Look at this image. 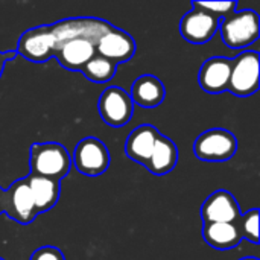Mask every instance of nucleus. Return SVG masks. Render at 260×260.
<instances>
[{
    "instance_id": "obj_1",
    "label": "nucleus",
    "mask_w": 260,
    "mask_h": 260,
    "mask_svg": "<svg viewBox=\"0 0 260 260\" xmlns=\"http://www.w3.org/2000/svg\"><path fill=\"white\" fill-rule=\"evenodd\" d=\"M221 38L230 49H244L257 41L260 35L259 14L253 9L236 11L219 20Z\"/></svg>"
},
{
    "instance_id": "obj_2",
    "label": "nucleus",
    "mask_w": 260,
    "mask_h": 260,
    "mask_svg": "<svg viewBox=\"0 0 260 260\" xmlns=\"http://www.w3.org/2000/svg\"><path fill=\"white\" fill-rule=\"evenodd\" d=\"M72 168V157L67 149L53 142L34 143L30 148V169L34 175L59 181Z\"/></svg>"
},
{
    "instance_id": "obj_3",
    "label": "nucleus",
    "mask_w": 260,
    "mask_h": 260,
    "mask_svg": "<svg viewBox=\"0 0 260 260\" xmlns=\"http://www.w3.org/2000/svg\"><path fill=\"white\" fill-rule=\"evenodd\" d=\"M259 62L260 56L256 50H245L236 58H232L227 91L239 98H248L254 94L259 88Z\"/></svg>"
},
{
    "instance_id": "obj_4",
    "label": "nucleus",
    "mask_w": 260,
    "mask_h": 260,
    "mask_svg": "<svg viewBox=\"0 0 260 260\" xmlns=\"http://www.w3.org/2000/svg\"><path fill=\"white\" fill-rule=\"evenodd\" d=\"M236 151V137L224 128L207 129L200 134L193 143V152L203 161H227Z\"/></svg>"
},
{
    "instance_id": "obj_5",
    "label": "nucleus",
    "mask_w": 260,
    "mask_h": 260,
    "mask_svg": "<svg viewBox=\"0 0 260 260\" xmlns=\"http://www.w3.org/2000/svg\"><path fill=\"white\" fill-rule=\"evenodd\" d=\"M107 20L94 17H72L59 20L50 24L52 34L56 40V44H61L69 40L84 38L96 44V41L111 27Z\"/></svg>"
},
{
    "instance_id": "obj_6",
    "label": "nucleus",
    "mask_w": 260,
    "mask_h": 260,
    "mask_svg": "<svg viewBox=\"0 0 260 260\" xmlns=\"http://www.w3.org/2000/svg\"><path fill=\"white\" fill-rule=\"evenodd\" d=\"M72 161L82 175L98 177L107 172L110 166V152L102 140L85 137L76 145Z\"/></svg>"
},
{
    "instance_id": "obj_7",
    "label": "nucleus",
    "mask_w": 260,
    "mask_h": 260,
    "mask_svg": "<svg viewBox=\"0 0 260 260\" xmlns=\"http://www.w3.org/2000/svg\"><path fill=\"white\" fill-rule=\"evenodd\" d=\"M98 110L102 120L114 128L126 125L134 113V102L123 88L108 87L99 98Z\"/></svg>"
},
{
    "instance_id": "obj_8",
    "label": "nucleus",
    "mask_w": 260,
    "mask_h": 260,
    "mask_svg": "<svg viewBox=\"0 0 260 260\" xmlns=\"http://www.w3.org/2000/svg\"><path fill=\"white\" fill-rule=\"evenodd\" d=\"M3 213L23 225L30 224L38 215L26 178L14 181L9 189L3 192Z\"/></svg>"
},
{
    "instance_id": "obj_9",
    "label": "nucleus",
    "mask_w": 260,
    "mask_h": 260,
    "mask_svg": "<svg viewBox=\"0 0 260 260\" xmlns=\"http://www.w3.org/2000/svg\"><path fill=\"white\" fill-rule=\"evenodd\" d=\"M56 46L58 44L52 34L50 24L38 26L23 32L18 40V47L15 53L32 62H46L53 56Z\"/></svg>"
},
{
    "instance_id": "obj_10",
    "label": "nucleus",
    "mask_w": 260,
    "mask_h": 260,
    "mask_svg": "<svg viewBox=\"0 0 260 260\" xmlns=\"http://www.w3.org/2000/svg\"><path fill=\"white\" fill-rule=\"evenodd\" d=\"M218 27L219 18L195 5H192V9L184 14L180 21L181 37L192 44H204L210 41L218 32Z\"/></svg>"
},
{
    "instance_id": "obj_11",
    "label": "nucleus",
    "mask_w": 260,
    "mask_h": 260,
    "mask_svg": "<svg viewBox=\"0 0 260 260\" xmlns=\"http://www.w3.org/2000/svg\"><path fill=\"white\" fill-rule=\"evenodd\" d=\"M136 53V41L134 38L119 29L111 26L98 41H96V55L104 56L114 64H122L129 61Z\"/></svg>"
},
{
    "instance_id": "obj_12",
    "label": "nucleus",
    "mask_w": 260,
    "mask_h": 260,
    "mask_svg": "<svg viewBox=\"0 0 260 260\" xmlns=\"http://www.w3.org/2000/svg\"><path fill=\"white\" fill-rule=\"evenodd\" d=\"M241 216L236 198L227 190L213 192L201 207V218L204 224L230 222L235 224Z\"/></svg>"
},
{
    "instance_id": "obj_13",
    "label": "nucleus",
    "mask_w": 260,
    "mask_h": 260,
    "mask_svg": "<svg viewBox=\"0 0 260 260\" xmlns=\"http://www.w3.org/2000/svg\"><path fill=\"white\" fill-rule=\"evenodd\" d=\"M96 55V44L90 40L84 38H75L64 41L56 46V50L53 56L58 59V62L72 72L82 70V67Z\"/></svg>"
},
{
    "instance_id": "obj_14",
    "label": "nucleus",
    "mask_w": 260,
    "mask_h": 260,
    "mask_svg": "<svg viewBox=\"0 0 260 260\" xmlns=\"http://www.w3.org/2000/svg\"><path fill=\"white\" fill-rule=\"evenodd\" d=\"M232 59L225 56H213L204 61L198 73V82L207 93L227 91L230 81Z\"/></svg>"
},
{
    "instance_id": "obj_15",
    "label": "nucleus",
    "mask_w": 260,
    "mask_h": 260,
    "mask_svg": "<svg viewBox=\"0 0 260 260\" xmlns=\"http://www.w3.org/2000/svg\"><path fill=\"white\" fill-rule=\"evenodd\" d=\"M158 137H160V133L152 125H140L134 128L129 133L126 143H125L126 155L131 160L146 166Z\"/></svg>"
},
{
    "instance_id": "obj_16",
    "label": "nucleus",
    "mask_w": 260,
    "mask_h": 260,
    "mask_svg": "<svg viewBox=\"0 0 260 260\" xmlns=\"http://www.w3.org/2000/svg\"><path fill=\"white\" fill-rule=\"evenodd\" d=\"M134 104L143 108L158 107L166 96V88L163 82L154 75H142L139 76L131 87L129 93Z\"/></svg>"
},
{
    "instance_id": "obj_17",
    "label": "nucleus",
    "mask_w": 260,
    "mask_h": 260,
    "mask_svg": "<svg viewBox=\"0 0 260 260\" xmlns=\"http://www.w3.org/2000/svg\"><path fill=\"white\" fill-rule=\"evenodd\" d=\"M26 180L29 184L30 195L34 198L37 213H44L55 207L59 198V181L34 174L27 175Z\"/></svg>"
},
{
    "instance_id": "obj_18",
    "label": "nucleus",
    "mask_w": 260,
    "mask_h": 260,
    "mask_svg": "<svg viewBox=\"0 0 260 260\" xmlns=\"http://www.w3.org/2000/svg\"><path fill=\"white\" fill-rule=\"evenodd\" d=\"M178 161V149L177 145L166 136L157 139L151 158L146 165V169L154 175H166L169 174Z\"/></svg>"
},
{
    "instance_id": "obj_19",
    "label": "nucleus",
    "mask_w": 260,
    "mask_h": 260,
    "mask_svg": "<svg viewBox=\"0 0 260 260\" xmlns=\"http://www.w3.org/2000/svg\"><path fill=\"white\" fill-rule=\"evenodd\" d=\"M203 238L209 247L216 250H232L236 248L242 238L235 224L230 222H212L204 224Z\"/></svg>"
},
{
    "instance_id": "obj_20",
    "label": "nucleus",
    "mask_w": 260,
    "mask_h": 260,
    "mask_svg": "<svg viewBox=\"0 0 260 260\" xmlns=\"http://www.w3.org/2000/svg\"><path fill=\"white\" fill-rule=\"evenodd\" d=\"M84 73V76L87 79H90L91 82H96V84H105L108 82L110 79L114 78L116 72H117V64H114L113 61L104 58V56H99V55H94L81 70Z\"/></svg>"
},
{
    "instance_id": "obj_21",
    "label": "nucleus",
    "mask_w": 260,
    "mask_h": 260,
    "mask_svg": "<svg viewBox=\"0 0 260 260\" xmlns=\"http://www.w3.org/2000/svg\"><path fill=\"white\" fill-rule=\"evenodd\" d=\"M239 235L242 239L250 241L251 244H259V210L251 209L247 213L241 215L239 219L235 222Z\"/></svg>"
},
{
    "instance_id": "obj_22",
    "label": "nucleus",
    "mask_w": 260,
    "mask_h": 260,
    "mask_svg": "<svg viewBox=\"0 0 260 260\" xmlns=\"http://www.w3.org/2000/svg\"><path fill=\"white\" fill-rule=\"evenodd\" d=\"M192 5L207 11L219 20L232 15L238 8V2H192Z\"/></svg>"
},
{
    "instance_id": "obj_23",
    "label": "nucleus",
    "mask_w": 260,
    "mask_h": 260,
    "mask_svg": "<svg viewBox=\"0 0 260 260\" xmlns=\"http://www.w3.org/2000/svg\"><path fill=\"white\" fill-rule=\"evenodd\" d=\"M30 260H66V257L61 253V250L46 245V247L35 250L30 256Z\"/></svg>"
},
{
    "instance_id": "obj_24",
    "label": "nucleus",
    "mask_w": 260,
    "mask_h": 260,
    "mask_svg": "<svg viewBox=\"0 0 260 260\" xmlns=\"http://www.w3.org/2000/svg\"><path fill=\"white\" fill-rule=\"evenodd\" d=\"M15 55H17L15 52H0V76H2V72H3V67L6 64V61L14 58Z\"/></svg>"
},
{
    "instance_id": "obj_25",
    "label": "nucleus",
    "mask_w": 260,
    "mask_h": 260,
    "mask_svg": "<svg viewBox=\"0 0 260 260\" xmlns=\"http://www.w3.org/2000/svg\"><path fill=\"white\" fill-rule=\"evenodd\" d=\"M3 192H5V190L0 187V215L3 213Z\"/></svg>"
},
{
    "instance_id": "obj_26",
    "label": "nucleus",
    "mask_w": 260,
    "mask_h": 260,
    "mask_svg": "<svg viewBox=\"0 0 260 260\" xmlns=\"http://www.w3.org/2000/svg\"><path fill=\"white\" fill-rule=\"evenodd\" d=\"M241 260H259L257 257H244V259H241Z\"/></svg>"
},
{
    "instance_id": "obj_27",
    "label": "nucleus",
    "mask_w": 260,
    "mask_h": 260,
    "mask_svg": "<svg viewBox=\"0 0 260 260\" xmlns=\"http://www.w3.org/2000/svg\"><path fill=\"white\" fill-rule=\"evenodd\" d=\"M0 260H2V259H0Z\"/></svg>"
}]
</instances>
